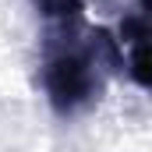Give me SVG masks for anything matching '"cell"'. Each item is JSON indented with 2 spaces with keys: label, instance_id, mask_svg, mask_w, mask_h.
<instances>
[{
  "label": "cell",
  "instance_id": "cell-1",
  "mask_svg": "<svg viewBox=\"0 0 152 152\" xmlns=\"http://www.w3.org/2000/svg\"><path fill=\"white\" fill-rule=\"evenodd\" d=\"M46 96L53 103L57 113H78L85 110L96 92H99V81H96V64L88 53H57L46 60Z\"/></svg>",
  "mask_w": 152,
  "mask_h": 152
},
{
  "label": "cell",
  "instance_id": "cell-2",
  "mask_svg": "<svg viewBox=\"0 0 152 152\" xmlns=\"http://www.w3.org/2000/svg\"><path fill=\"white\" fill-rule=\"evenodd\" d=\"M127 36H134V50H131V78L142 85V88H152V32L145 25L131 21L127 25Z\"/></svg>",
  "mask_w": 152,
  "mask_h": 152
},
{
  "label": "cell",
  "instance_id": "cell-3",
  "mask_svg": "<svg viewBox=\"0 0 152 152\" xmlns=\"http://www.w3.org/2000/svg\"><path fill=\"white\" fill-rule=\"evenodd\" d=\"M39 11L46 14V18H78L81 14V7H85V0H36Z\"/></svg>",
  "mask_w": 152,
  "mask_h": 152
},
{
  "label": "cell",
  "instance_id": "cell-4",
  "mask_svg": "<svg viewBox=\"0 0 152 152\" xmlns=\"http://www.w3.org/2000/svg\"><path fill=\"white\" fill-rule=\"evenodd\" d=\"M138 4H142V11H145V18L152 21V0H138Z\"/></svg>",
  "mask_w": 152,
  "mask_h": 152
}]
</instances>
